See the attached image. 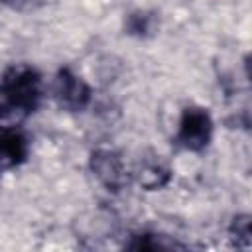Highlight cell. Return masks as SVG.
I'll return each instance as SVG.
<instances>
[{
  "label": "cell",
  "instance_id": "cell-1",
  "mask_svg": "<svg viewBox=\"0 0 252 252\" xmlns=\"http://www.w3.org/2000/svg\"><path fill=\"white\" fill-rule=\"evenodd\" d=\"M41 96L39 75L30 67L10 69L0 85V120L6 116H24L33 110Z\"/></svg>",
  "mask_w": 252,
  "mask_h": 252
},
{
  "label": "cell",
  "instance_id": "cell-4",
  "mask_svg": "<svg viewBox=\"0 0 252 252\" xmlns=\"http://www.w3.org/2000/svg\"><path fill=\"white\" fill-rule=\"evenodd\" d=\"M53 96L57 98V102L61 106H65L69 110H79V108L87 106V102L91 98V91L81 77H77L69 69H63V71H59V75L53 83Z\"/></svg>",
  "mask_w": 252,
  "mask_h": 252
},
{
  "label": "cell",
  "instance_id": "cell-2",
  "mask_svg": "<svg viewBox=\"0 0 252 252\" xmlns=\"http://www.w3.org/2000/svg\"><path fill=\"white\" fill-rule=\"evenodd\" d=\"M213 136V120L203 108H187L177 126V142L191 152L203 150Z\"/></svg>",
  "mask_w": 252,
  "mask_h": 252
},
{
  "label": "cell",
  "instance_id": "cell-6",
  "mask_svg": "<svg viewBox=\"0 0 252 252\" xmlns=\"http://www.w3.org/2000/svg\"><path fill=\"white\" fill-rule=\"evenodd\" d=\"M167 179H169V171L159 161H144L142 167L138 169V181L148 189H158L165 185Z\"/></svg>",
  "mask_w": 252,
  "mask_h": 252
},
{
  "label": "cell",
  "instance_id": "cell-5",
  "mask_svg": "<svg viewBox=\"0 0 252 252\" xmlns=\"http://www.w3.org/2000/svg\"><path fill=\"white\" fill-rule=\"evenodd\" d=\"M26 152H28L26 138L14 126L0 128V163L2 165L20 163L26 158Z\"/></svg>",
  "mask_w": 252,
  "mask_h": 252
},
{
  "label": "cell",
  "instance_id": "cell-3",
  "mask_svg": "<svg viewBox=\"0 0 252 252\" xmlns=\"http://www.w3.org/2000/svg\"><path fill=\"white\" fill-rule=\"evenodd\" d=\"M91 169L94 173V177L112 191H118L126 185L128 181V171L126 165L120 158V154H116L114 150H96L91 156Z\"/></svg>",
  "mask_w": 252,
  "mask_h": 252
}]
</instances>
